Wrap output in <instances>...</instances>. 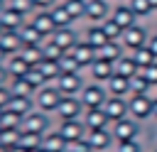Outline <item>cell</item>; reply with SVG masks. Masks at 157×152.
<instances>
[{
    "label": "cell",
    "mask_w": 157,
    "mask_h": 152,
    "mask_svg": "<svg viewBox=\"0 0 157 152\" xmlns=\"http://www.w3.org/2000/svg\"><path fill=\"white\" fill-rule=\"evenodd\" d=\"M81 115H83V105H81L78 96H64L59 101L56 110H54L56 123H61V120H78Z\"/></svg>",
    "instance_id": "4"
},
{
    "label": "cell",
    "mask_w": 157,
    "mask_h": 152,
    "mask_svg": "<svg viewBox=\"0 0 157 152\" xmlns=\"http://www.w3.org/2000/svg\"><path fill=\"white\" fill-rule=\"evenodd\" d=\"M123 56V44L120 42H105L101 49H96V59H105V61H118Z\"/></svg>",
    "instance_id": "25"
},
{
    "label": "cell",
    "mask_w": 157,
    "mask_h": 152,
    "mask_svg": "<svg viewBox=\"0 0 157 152\" xmlns=\"http://www.w3.org/2000/svg\"><path fill=\"white\" fill-rule=\"evenodd\" d=\"M54 127H56V130H59V135L66 140V145L83 140V137H86V132H88L81 118H78V120H61V123H56Z\"/></svg>",
    "instance_id": "7"
},
{
    "label": "cell",
    "mask_w": 157,
    "mask_h": 152,
    "mask_svg": "<svg viewBox=\"0 0 157 152\" xmlns=\"http://www.w3.org/2000/svg\"><path fill=\"white\" fill-rule=\"evenodd\" d=\"M88 74H91V81H96V83H105V81L115 74V66H113V61L93 59V64L88 66Z\"/></svg>",
    "instance_id": "17"
},
{
    "label": "cell",
    "mask_w": 157,
    "mask_h": 152,
    "mask_svg": "<svg viewBox=\"0 0 157 152\" xmlns=\"http://www.w3.org/2000/svg\"><path fill=\"white\" fill-rule=\"evenodd\" d=\"M0 32H2V29H0Z\"/></svg>",
    "instance_id": "47"
},
{
    "label": "cell",
    "mask_w": 157,
    "mask_h": 152,
    "mask_svg": "<svg viewBox=\"0 0 157 152\" xmlns=\"http://www.w3.org/2000/svg\"><path fill=\"white\" fill-rule=\"evenodd\" d=\"M5 7H7V10H15V12L25 15V17H29V15L34 12L32 0H5Z\"/></svg>",
    "instance_id": "31"
},
{
    "label": "cell",
    "mask_w": 157,
    "mask_h": 152,
    "mask_svg": "<svg viewBox=\"0 0 157 152\" xmlns=\"http://www.w3.org/2000/svg\"><path fill=\"white\" fill-rule=\"evenodd\" d=\"M59 0H32V7L34 10H49V7H54Z\"/></svg>",
    "instance_id": "36"
},
{
    "label": "cell",
    "mask_w": 157,
    "mask_h": 152,
    "mask_svg": "<svg viewBox=\"0 0 157 152\" xmlns=\"http://www.w3.org/2000/svg\"><path fill=\"white\" fill-rule=\"evenodd\" d=\"M105 98H108L105 86H103V83H96V81L86 83V86L81 88V93H78V101H81L83 110H91V108H103Z\"/></svg>",
    "instance_id": "3"
},
{
    "label": "cell",
    "mask_w": 157,
    "mask_h": 152,
    "mask_svg": "<svg viewBox=\"0 0 157 152\" xmlns=\"http://www.w3.org/2000/svg\"><path fill=\"white\" fill-rule=\"evenodd\" d=\"M105 91H108V96H120V98H125V96H130V78L113 74V76L105 81Z\"/></svg>",
    "instance_id": "20"
},
{
    "label": "cell",
    "mask_w": 157,
    "mask_h": 152,
    "mask_svg": "<svg viewBox=\"0 0 157 152\" xmlns=\"http://www.w3.org/2000/svg\"><path fill=\"white\" fill-rule=\"evenodd\" d=\"M125 5L135 12V17H147V15L152 12V7H150V2H147V0H128Z\"/></svg>",
    "instance_id": "33"
},
{
    "label": "cell",
    "mask_w": 157,
    "mask_h": 152,
    "mask_svg": "<svg viewBox=\"0 0 157 152\" xmlns=\"http://www.w3.org/2000/svg\"><path fill=\"white\" fill-rule=\"evenodd\" d=\"M101 27H103V32H105V37H108L110 42H120L123 29H120V27H118V25H115L110 17H108V20H103V22H101Z\"/></svg>",
    "instance_id": "32"
},
{
    "label": "cell",
    "mask_w": 157,
    "mask_h": 152,
    "mask_svg": "<svg viewBox=\"0 0 157 152\" xmlns=\"http://www.w3.org/2000/svg\"><path fill=\"white\" fill-rule=\"evenodd\" d=\"M25 22H27V17L20 15V12L7 10V7L0 10V29H2V32H20V27H22Z\"/></svg>",
    "instance_id": "18"
},
{
    "label": "cell",
    "mask_w": 157,
    "mask_h": 152,
    "mask_svg": "<svg viewBox=\"0 0 157 152\" xmlns=\"http://www.w3.org/2000/svg\"><path fill=\"white\" fill-rule=\"evenodd\" d=\"M147 49H150V51H152V54H155V59H157V34H155V37H150V39H147Z\"/></svg>",
    "instance_id": "38"
},
{
    "label": "cell",
    "mask_w": 157,
    "mask_h": 152,
    "mask_svg": "<svg viewBox=\"0 0 157 152\" xmlns=\"http://www.w3.org/2000/svg\"><path fill=\"white\" fill-rule=\"evenodd\" d=\"M27 22L37 29V32H42L44 37H49L56 27H54V22H52V15H49V10H34L29 17H27Z\"/></svg>",
    "instance_id": "16"
},
{
    "label": "cell",
    "mask_w": 157,
    "mask_h": 152,
    "mask_svg": "<svg viewBox=\"0 0 157 152\" xmlns=\"http://www.w3.org/2000/svg\"><path fill=\"white\" fill-rule=\"evenodd\" d=\"M110 132H113V137H115V142H125V140H137V135H140V123L135 120V118H123V120H118V123H113L110 125Z\"/></svg>",
    "instance_id": "6"
},
{
    "label": "cell",
    "mask_w": 157,
    "mask_h": 152,
    "mask_svg": "<svg viewBox=\"0 0 157 152\" xmlns=\"http://www.w3.org/2000/svg\"><path fill=\"white\" fill-rule=\"evenodd\" d=\"M147 32H145V27H140V25H132V27H128V29H123V34H120V44L125 47V49H130V51H135V49H140V47H145L147 44Z\"/></svg>",
    "instance_id": "10"
},
{
    "label": "cell",
    "mask_w": 157,
    "mask_h": 152,
    "mask_svg": "<svg viewBox=\"0 0 157 152\" xmlns=\"http://www.w3.org/2000/svg\"><path fill=\"white\" fill-rule=\"evenodd\" d=\"M147 2H150V7H152V12H155V10H157V0H147Z\"/></svg>",
    "instance_id": "41"
},
{
    "label": "cell",
    "mask_w": 157,
    "mask_h": 152,
    "mask_svg": "<svg viewBox=\"0 0 157 152\" xmlns=\"http://www.w3.org/2000/svg\"><path fill=\"white\" fill-rule=\"evenodd\" d=\"M69 54L74 56V61L78 64V69H88V66L93 64V59H96V49L88 47L83 39H78V42L69 49Z\"/></svg>",
    "instance_id": "14"
},
{
    "label": "cell",
    "mask_w": 157,
    "mask_h": 152,
    "mask_svg": "<svg viewBox=\"0 0 157 152\" xmlns=\"http://www.w3.org/2000/svg\"><path fill=\"white\" fill-rule=\"evenodd\" d=\"M54 86L61 91V96H78L81 88L86 86V81H83L81 71H71V74H59Z\"/></svg>",
    "instance_id": "5"
},
{
    "label": "cell",
    "mask_w": 157,
    "mask_h": 152,
    "mask_svg": "<svg viewBox=\"0 0 157 152\" xmlns=\"http://www.w3.org/2000/svg\"><path fill=\"white\" fill-rule=\"evenodd\" d=\"M52 127H54V125H52V115L44 113V110L32 108V110L22 118V127H20V130H25V132H34V135H47Z\"/></svg>",
    "instance_id": "2"
},
{
    "label": "cell",
    "mask_w": 157,
    "mask_h": 152,
    "mask_svg": "<svg viewBox=\"0 0 157 152\" xmlns=\"http://www.w3.org/2000/svg\"><path fill=\"white\" fill-rule=\"evenodd\" d=\"M88 47H93V49H101L105 42H110L108 37H105V32H103V27L101 25H91L86 32H83V37H81Z\"/></svg>",
    "instance_id": "23"
},
{
    "label": "cell",
    "mask_w": 157,
    "mask_h": 152,
    "mask_svg": "<svg viewBox=\"0 0 157 152\" xmlns=\"http://www.w3.org/2000/svg\"><path fill=\"white\" fill-rule=\"evenodd\" d=\"M10 81V74H7V69H5V64H0V86H5Z\"/></svg>",
    "instance_id": "39"
},
{
    "label": "cell",
    "mask_w": 157,
    "mask_h": 152,
    "mask_svg": "<svg viewBox=\"0 0 157 152\" xmlns=\"http://www.w3.org/2000/svg\"><path fill=\"white\" fill-rule=\"evenodd\" d=\"M34 152H47V150H42V147H37V150H34Z\"/></svg>",
    "instance_id": "43"
},
{
    "label": "cell",
    "mask_w": 157,
    "mask_h": 152,
    "mask_svg": "<svg viewBox=\"0 0 157 152\" xmlns=\"http://www.w3.org/2000/svg\"><path fill=\"white\" fill-rule=\"evenodd\" d=\"M61 98H64V96H61V91H59L54 83H44V86L37 88L34 96H32L34 108H37V110H44V113H49V115H54V110H56V105H59Z\"/></svg>",
    "instance_id": "1"
},
{
    "label": "cell",
    "mask_w": 157,
    "mask_h": 152,
    "mask_svg": "<svg viewBox=\"0 0 157 152\" xmlns=\"http://www.w3.org/2000/svg\"><path fill=\"white\" fill-rule=\"evenodd\" d=\"M113 66H115V74H118V76H125V78H132L135 74H140V69H137V64L132 61V56H125V54H123Z\"/></svg>",
    "instance_id": "27"
},
{
    "label": "cell",
    "mask_w": 157,
    "mask_h": 152,
    "mask_svg": "<svg viewBox=\"0 0 157 152\" xmlns=\"http://www.w3.org/2000/svg\"><path fill=\"white\" fill-rule=\"evenodd\" d=\"M64 152H74V150H69V147H66V150H64Z\"/></svg>",
    "instance_id": "44"
},
{
    "label": "cell",
    "mask_w": 157,
    "mask_h": 152,
    "mask_svg": "<svg viewBox=\"0 0 157 152\" xmlns=\"http://www.w3.org/2000/svg\"><path fill=\"white\" fill-rule=\"evenodd\" d=\"M155 152H157V150H155Z\"/></svg>",
    "instance_id": "45"
},
{
    "label": "cell",
    "mask_w": 157,
    "mask_h": 152,
    "mask_svg": "<svg viewBox=\"0 0 157 152\" xmlns=\"http://www.w3.org/2000/svg\"><path fill=\"white\" fill-rule=\"evenodd\" d=\"M69 145H66V140L59 135V130L56 127H52L47 135H42V150H47V152H64Z\"/></svg>",
    "instance_id": "21"
},
{
    "label": "cell",
    "mask_w": 157,
    "mask_h": 152,
    "mask_svg": "<svg viewBox=\"0 0 157 152\" xmlns=\"http://www.w3.org/2000/svg\"><path fill=\"white\" fill-rule=\"evenodd\" d=\"M128 115L135 118L137 123L152 118V98L150 96H130L128 98Z\"/></svg>",
    "instance_id": "9"
},
{
    "label": "cell",
    "mask_w": 157,
    "mask_h": 152,
    "mask_svg": "<svg viewBox=\"0 0 157 152\" xmlns=\"http://www.w3.org/2000/svg\"><path fill=\"white\" fill-rule=\"evenodd\" d=\"M140 74L147 78V83H150V86H157V61H155V64H150L147 69H142Z\"/></svg>",
    "instance_id": "34"
},
{
    "label": "cell",
    "mask_w": 157,
    "mask_h": 152,
    "mask_svg": "<svg viewBox=\"0 0 157 152\" xmlns=\"http://www.w3.org/2000/svg\"><path fill=\"white\" fill-rule=\"evenodd\" d=\"M83 2H86V0H83Z\"/></svg>",
    "instance_id": "46"
},
{
    "label": "cell",
    "mask_w": 157,
    "mask_h": 152,
    "mask_svg": "<svg viewBox=\"0 0 157 152\" xmlns=\"http://www.w3.org/2000/svg\"><path fill=\"white\" fill-rule=\"evenodd\" d=\"M2 7H5V0H0V10H2Z\"/></svg>",
    "instance_id": "42"
},
{
    "label": "cell",
    "mask_w": 157,
    "mask_h": 152,
    "mask_svg": "<svg viewBox=\"0 0 157 152\" xmlns=\"http://www.w3.org/2000/svg\"><path fill=\"white\" fill-rule=\"evenodd\" d=\"M17 34H20V39H22V47H37V44H44V39H47V37H44L42 32H37L29 22H25Z\"/></svg>",
    "instance_id": "22"
},
{
    "label": "cell",
    "mask_w": 157,
    "mask_h": 152,
    "mask_svg": "<svg viewBox=\"0 0 157 152\" xmlns=\"http://www.w3.org/2000/svg\"><path fill=\"white\" fill-rule=\"evenodd\" d=\"M113 142H115V137H113L110 127H105V130H88L86 132L88 152H105V150L113 147Z\"/></svg>",
    "instance_id": "8"
},
{
    "label": "cell",
    "mask_w": 157,
    "mask_h": 152,
    "mask_svg": "<svg viewBox=\"0 0 157 152\" xmlns=\"http://www.w3.org/2000/svg\"><path fill=\"white\" fill-rule=\"evenodd\" d=\"M110 17V5L108 0H86V10H83V20H88L91 25H101L103 20Z\"/></svg>",
    "instance_id": "11"
},
{
    "label": "cell",
    "mask_w": 157,
    "mask_h": 152,
    "mask_svg": "<svg viewBox=\"0 0 157 152\" xmlns=\"http://www.w3.org/2000/svg\"><path fill=\"white\" fill-rule=\"evenodd\" d=\"M130 56H132V61L137 64V69H140V71H142V69H147L150 64H155V61H157V59H155V54L147 49V44H145V47H140V49H135Z\"/></svg>",
    "instance_id": "28"
},
{
    "label": "cell",
    "mask_w": 157,
    "mask_h": 152,
    "mask_svg": "<svg viewBox=\"0 0 157 152\" xmlns=\"http://www.w3.org/2000/svg\"><path fill=\"white\" fill-rule=\"evenodd\" d=\"M152 118H157V98H152Z\"/></svg>",
    "instance_id": "40"
},
{
    "label": "cell",
    "mask_w": 157,
    "mask_h": 152,
    "mask_svg": "<svg viewBox=\"0 0 157 152\" xmlns=\"http://www.w3.org/2000/svg\"><path fill=\"white\" fill-rule=\"evenodd\" d=\"M103 110H105V115H108V120L113 125V123L128 118V101L120 98V96H108L105 103H103Z\"/></svg>",
    "instance_id": "13"
},
{
    "label": "cell",
    "mask_w": 157,
    "mask_h": 152,
    "mask_svg": "<svg viewBox=\"0 0 157 152\" xmlns=\"http://www.w3.org/2000/svg\"><path fill=\"white\" fill-rule=\"evenodd\" d=\"M0 49L10 56V54H17L22 49V39L17 32H0Z\"/></svg>",
    "instance_id": "26"
},
{
    "label": "cell",
    "mask_w": 157,
    "mask_h": 152,
    "mask_svg": "<svg viewBox=\"0 0 157 152\" xmlns=\"http://www.w3.org/2000/svg\"><path fill=\"white\" fill-rule=\"evenodd\" d=\"M47 39H49L54 47H59L61 51H69V49L78 42V32H76L74 27H56Z\"/></svg>",
    "instance_id": "12"
},
{
    "label": "cell",
    "mask_w": 157,
    "mask_h": 152,
    "mask_svg": "<svg viewBox=\"0 0 157 152\" xmlns=\"http://www.w3.org/2000/svg\"><path fill=\"white\" fill-rule=\"evenodd\" d=\"M110 20H113L120 29H128V27L137 25V17H135V12H132L128 5H115V7L110 10Z\"/></svg>",
    "instance_id": "19"
},
{
    "label": "cell",
    "mask_w": 157,
    "mask_h": 152,
    "mask_svg": "<svg viewBox=\"0 0 157 152\" xmlns=\"http://www.w3.org/2000/svg\"><path fill=\"white\" fill-rule=\"evenodd\" d=\"M115 152H140V142H137V140L118 142V150H115Z\"/></svg>",
    "instance_id": "35"
},
{
    "label": "cell",
    "mask_w": 157,
    "mask_h": 152,
    "mask_svg": "<svg viewBox=\"0 0 157 152\" xmlns=\"http://www.w3.org/2000/svg\"><path fill=\"white\" fill-rule=\"evenodd\" d=\"M7 101H10V88H7V83H5V86H0V110H5Z\"/></svg>",
    "instance_id": "37"
},
{
    "label": "cell",
    "mask_w": 157,
    "mask_h": 152,
    "mask_svg": "<svg viewBox=\"0 0 157 152\" xmlns=\"http://www.w3.org/2000/svg\"><path fill=\"white\" fill-rule=\"evenodd\" d=\"M81 120H83L86 130H105V127H110V120H108V115H105V110H103V108L83 110Z\"/></svg>",
    "instance_id": "15"
},
{
    "label": "cell",
    "mask_w": 157,
    "mask_h": 152,
    "mask_svg": "<svg viewBox=\"0 0 157 152\" xmlns=\"http://www.w3.org/2000/svg\"><path fill=\"white\" fill-rule=\"evenodd\" d=\"M64 7H66V12L78 22V20H83V10H86V2L83 0H59Z\"/></svg>",
    "instance_id": "30"
},
{
    "label": "cell",
    "mask_w": 157,
    "mask_h": 152,
    "mask_svg": "<svg viewBox=\"0 0 157 152\" xmlns=\"http://www.w3.org/2000/svg\"><path fill=\"white\" fill-rule=\"evenodd\" d=\"M49 15H52L54 27H74V25H76V20L66 12V7H64L61 2H56L54 7H49Z\"/></svg>",
    "instance_id": "24"
},
{
    "label": "cell",
    "mask_w": 157,
    "mask_h": 152,
    "mask_svg": "<svg viewBox=\"0 0 157 152\" xmlns=\"http://www.w3.org/2000/svg\"><path fill=\"white\" fill-rule=\"evenodd\" d=\"M150 88H152V86L147 83V78H145L142 74H135V76L130 78V96H147Z\"/></svg>",
    "instance_id": "29"
}]
</instances>
